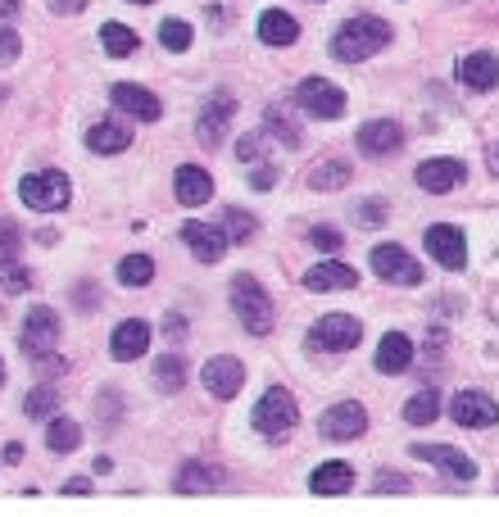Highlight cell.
I'll list each match as a JSON object with an SVG mask.
<instances>
[{
    "mask_svg": "<svg viewBox=\"0 0 499 517\" xmlns=\"http://www.w3.org/2000/svg\"><path fill=\"white\" fill-rule=\"evenodd\" d=\"M304 286H309V291H354L359 273H354L350 264H341V259H327V264L304 273Z\"/></svg>",
    "mask_w": 499,
    "mask_h": 517,
    "instance_id": "ffe728a7",
    "label": "cell"
},
{
    "mask_svg": "<svg viewBox=\"0 0 499 517\" xmlns=\"http://www.w3.org/2000/svg\"><path fill=\"white\" fill-rule=\"evenodd\" d=\"M173 191H177L182 205L196 209V205H205V200L214 196V177H209L200 164H182L177 168V177H173Z\"/></svg>",
    "mask_w": 499,
    "mask_h": 517,
    "instance_id": "44dd1931",
    "label": "cell"
},
{
    "mask_svg": "<svg viewBox=\"0 0 499 517\" xmlns=\"http://www.w3.org/2000/svg\"><path fill=\"white\" fill-rule=\"evenodd\" d=\"M0 381H5V363H0Z\"/></svg>",
    "mask_w": 499,
    "mask_h": 517,
    "instance_id": "db71d44e",
    "label": "cell"
},
{
    "mask_svg": "<svg viewBox=\"0 0 499 517\" xmlns=\"http://www.w3.org/2000/svg\"><path fill=\"white\" fill-rule=\"evenodd\" d=\"M159 41H164V50H191V23H182V19H164L159 23Z\"/></svg>",
    "mask_w": 499,
    "mask_h": 517,
    "instance_id": "8d00e7d4",
    "label": "cell"
},
{
    "mask_svg": "<svg viewBox=\"0 0 499 517\" xmlns=\"http://www.w3.org/2000/svg\"><path fill=\"white\" fill-rule=\"evenodd\" d=\"M295 37H300V23H295L286 10H264L259 14V41H264V46H291Z\"/></svg>",
    "mask_w": 499,
    "mask_h": 517,
    "instance_id": "d4e9b609",
    "label": "cell"
},
{
    "mask_svg": "<svg viewBox=\"0 0 499 517\" xmlns=\"http://www.w3.org/2000/svg\"><path fill=\"white\" fill-rule=\"evenodd\" d=\"M232 114H236V100L227 96V91H218L214 100H205V109H200V118H196V141L205 150H214L218 141L227 137V123H232Z\"/></svg>",
    "mask_w": 499,
    "mask_h": 517,
    "instance_id": "30bf717a",
    "label": "cell"
},
{
    "mask_svg": "<svg viewBox=\"0 0 499 517\" xmlns=\"http://www.w3.org/2000/svg\"><path fill=\"white\" fill-rule=\"evenodd\" d=\"M19 50H23V37L14 28H0V69H10L14 59H19Z\"/></svg>",
    "mask_w": 499,
    "mask_h": 517,
    "instance_id": "ab89813d",
    "label": "cell"
},
{
    "mask_svg": "<svg viewBox=\"0 0 499 517\" xmlns=\"http://www.w3.org/2000/svg\"><path fill=\"white\" fill-rule=\"evenodd\" d=\"M232 309H236L245 332H255V336L273 332V300H268V291L255 277H245V273L232 277Z\"/></svg>",
    "mask_w": 499,
    "mask_h": 517,
    "instance_id": "7a4b0ae2",
    "label": "cell"
},
{
    "mask_svg": "<svg viewBox=\"0 0 499 517\" xmlns=\"http://www.w3.org/2000/svg\"><path fill=\"white\" fill-rule=\"evenodd\" d=\"M377 490H409V481H404V477H382V481H377Z\"/></svg>",
    "mask_w": 499,
    "mask_h": 517,
    "instance_id": "c3c4849f",
    "label": "cell"
},
{
    "mask_svg": "<svg viewBox=\"0 0 499 517\" xmlns=\"http://www.w3.org/2000/svg\"><path fill=\"white\" fill-rule=\"evenodd\" d=\"M19 245H23L19 223H10V218H0V259H19Z\"/></svg>",
    "mask_w": 499,
    "mask_h": 517,
    "instance_id": "f35d334b",
    "label": "cell"
},
{
    "mask_svg": "<svg viewBox=\"0 0 499 517\" xmlns=\"http://www.w3.org/2000/svg\"><path fill=\"white\" fill-rule=\"evenodd\" d=\"M82 445V427L73 418H55L46 431V449L50 454H73V449Z\"/></svg>",
    "mask_w": 499,
    "mask_h": 517,
    "instance_id": "f1b7e54d",
    "label": "cell"
},
{
    "mask_svg": "<svg viewBox=\"0 0 499 517\" xmlns=\"http://www.w3.org/2000/svg\"><path fill=\"white\" fill-rule=\"evenodd\" d=\"M486 164H490V173H495V177H499V141H495V146H490V155H486Z\"/></svg>",
    "mask_w": 499,
    "mask_h": 517,
    "instance_id": "f907efd6",
    "label": "cell"
},
{
    "mask_svg": "<svg viewBox=\"0 0 499 517\" xmlns=\"http://www.w3.org/2000/svg\"><path fill=\"white\" fill-rule=\"evenodd\" d=\"M50 10L55 14H82L87 10V0H50Z\"/></svg>",
    "mask_w": 499,
    "mask_h": 517,
    "instance_id": "f6af8a7d",
    "label": "cell"
},
{
    "mask_svg": "<svg viewBox=\"0 0 499 517\" xmlns=\"http://www.w3.org/2000/svg\"><path fill=\"white\" fill-rule=\"evenodd\" d=\"M55 345H59V313L50 309V304H37V309L23 318L19 350L37 363V359H46V354H55Z\"/></svg>",
    "mask_w": 499,
    "mask_h": 517,
    "instance_id": "277c9868",
    "label": "cell"
},
{
    "mask_svg": "<svg viewBox=\"0 0 499 517\" xmlns=\"http://www.w3.org/2000/svg\"><path fill=\"white\" fill-rule=\"evenodd\" d=\"M128 146H132V132L123 123H114V118H105V123H96L87 132V150H96V155H123Z\"/></svg>",
    "mask_w": 499,
    "mask_h": 517,
    "instance_id": "cb8c5ba5",
    "label": "cell"
},
{
    "mask_svg": "<svg viewBox=\"0 0 499 517\" xmlns=\"http://www.w3.org/2000/svg\"><path fill=\"white\" fill-rule=\"evenodd\" d=\"M363 341V327L359 318H350V313H327L323 322H314V332H309V345H318V350H354V345Z\"/></svg>",
    "mask_w": 499,
    "mask_h": 517,
    "instance_id": "8992f818",
    "label": "cell"
},
{
    "mask_svg": "<svg viewBox=\"0 0 499 517\" xmlns=\"http://www.w3.org/2000/svg\"><path fill=\"white\" fill-rule=\"evenodd\" d=\"M413 459L436 463V468H445L450 477H459V481L477 477V463H472L468 454H459V449H450V445H413Z\"/></svg>",
    "mask_w": 499,
    "mask_h": 517,
    "instance_id": "d6986e66",
    "label": "cell"
},
{
    "mask_svg": "<svg viewBox=\"0 0 499 517\" xmlns=\"http://www.w3.org/2000/svg\"><path fill=\"white\" fill-rule=\"evenodd\" d=\"M363 431H368V413H363V404H354V400L332 404V409L318 418V436L323 440H359Z\"/></svg>",
    "mask_w": 499,
    "mask_h": 517,
    "instance_id": "9c48e42d",
    "label": "cell"
},
{
    "mask_svg": "<svg viewBox=\"0 0 499 517\" xmlns=\"http://www.w3.org/2000/svg\"><path fill=\"white\" fill-rule=\"evenodd\" d=\"M309 241H314L318 250H327V254L341 250V232H336V227H314V232H309Z\"/></svg>",
    "mask_w": 499,
    "mask_h": 517,
    "instance_id": "7bdbcfd3",
    "label": "cell"
},
{
    "mask_svg": "<svg viewBox=\"0 0 499 517\" xmlns=\"http://www.w3.org/2000/svg\"><path fill=\"white\" fill-rule=\"evenodd\" d=\"M459 182H468V164L463 159H427V164H418V186L431 191V196H445Z\"/></svg>",
    "mask_w": 499,
    "mask_h": 517,
    "instance_id": "4fadbf2b",
    "label": "cell"
},
{
    "mask_svg": "<svg viewBox=\"0 0 499 517\" xmlns=\"http://www.w3.org/2000/svg\"><path fill=\"white\" fill-rule=\"evenodd\" d=\"M132 5H150V0H132Z\"/></svg>",
    "mask_w": 499,
    "mask_h": 517,
    "instance_id": "f5cc1de1",
    "label": "cell"
},
{
    "mask_svg": "<svg viewBox=\"0 0 499 517\" xmlns=\"http://www.w3.org/2000/svg\"><path fill=\"white\" fill-rule=\"evenodd\" d=\"M182 241H186V250L196 254L200 264H218V259H223L227 254V232L223 227H214V223H196V218H191V223H182Z\"/></svg>",
    "mask_w": 499,
    "mask_h": 517,
    "instance_id": "7c38bea8",
    "label": "cell"
},
{
    "mask_svg": "<svg viewBox=\"0 0 499 517\" xmlns=\"http://www.w3.org/2000/svg\"><path fill=\"white\" fill-rule=\"evenodd\" d=\"M259 155H264V137H259V132H245V137L236 141V159H241V164H259Z\"/></svg>",
    "mask_w": 499,
    "mask_h": 517,
    "instance_id": "60d3db41",
    "label": "cell"
},
{
    "mask_svg": "<svg viewBox=\"0 0 499 517\" xmlns=\"http://www.w3.org/2000/svg\"><path fill=\"white\" fill-rule=\"evenodd\" d=\"M19 10V0H0V14H14Z\"/></svg>",
    "mask_w": 499,
    "mask_h": 517,
    "instance_id": "816d5d0a",
    "label": "cell"
},
{
    "mask_svg": "<svg viewBox=\"0 0 499 517\" xmlns=\"http://www.w3.org/2000/svg\"><path fill=\"white\" fill-rule=\"evenodd\" d=\"M450 413H454L459 427H495L499 422V404L481 391H459L450 400Z\"/></svg>",
    "mask_w": 499,
    "mask_h": 517,
    "instance_id": "5bb4252c",
    "label": "cell"
},
{
    "mask_svg": "<svg viewBox=\"0 0 499 517\" xmlns=\"http://www.w3.org/2000/svg\"><path fill=\"white\" fill-rule=\"evenodd\" d=\"M164 336H173V341H182V336H186V318H177V313H173V318L164 322Z\"/></svg>",
    "mask_w": 499,
    "mask_h": 517,
    "instance_id": "bcb514c9",
    "label": "cell"
},
{
    "mask_svg": "<svg viewBox=\"0 0 499 517\" xmlns=\"http://www.w3.org/2000/svg\"><path fill=\"white\" fill-rule=\"evenodd\" d=\"M155 381H159V391H164V395L182 391V386H186V363L177 359V354H164V359L155 363Z\"/></svg>",
    "mask_w": 499,
    "mask_h": 517,
    "instance_id": "d6a6232c",
    "label": "cell"
},
{
    "mask_svg": "<svg viewBox=\"0 0 499 517\" xmlns=\"http://www.w3.org/2000/svg\"><path fill=\"white\" fill-rule=\"evenodd\" d=\"M409 363H413V341L404 332H386L382 345H377V372L400 377V372H409Z\"/></svg>",
    "mask_w": 499,
    "mask_h": 517,
    "instance_id": "603a6c76",
    "label": "cell"
},
{
    "mask_svg": "<svg viewBox=\"0 0 499 517\" xmlns=\"http://www.w3.org/2000/svg\"><path fill=\"white\" fill-rule=\"evenodd\" d=\"M422 241H427V250L436 254V264H441V268H463V264H468V241H463V232L454 223L427 227Z\"/></svg>",
    "mask_w": 499,
    "mask_h": 517,
    "instance_id": "8fae6325",
    "label": "cell"
},
{
    "mask_svg": "<svg viewBox=\"0 0 499 517\" xmlns=\"http://www.w3.org/2000/svg\"><path fill=\"white\" fill-rule=\"evenodd\" d=\"M55 409H59L55 386H37V391L23 400V413H28V418H55Z\"/></svg>",
    "mask_w": 499,
    "mask_h": 517,
    "instance_id": "d590c367",
    "label": "cell"
},
{
    "mask_svg": "<svg viewBox=\"0 0 499 517\" xmlns=\"http://www.w3.org/2000/svg\"><path fill=\"white\" fill-rule=\"evenodd\" d=\"M391 23L386 19H372V14H359V19H345L332 37V55L341 64H359V59H372L377 50L391 46Z\"/></svg>",
    "mask_w": 499,
    "mask_h": 517,
    "instance_id": "6da1fadb",
    "label": "cell"
},
{
    "mask_svg": "<svg viewBox=\"0 0 499 517\" xmlns=\"http://www.w3.org/2000/svg\"><path fill=\"white\" fill-rule=\"evenodd\" d=\"M350 486H354L350 463H323V468L309 477V490H314V495H345Z\"/></svg>",
    "mask_w": 499,
    "mask_h": 517,
    "instance_id": "484cf974",
    "label": "cell"
},
{
    "mask_svg": "<svg viewBox=\"0 0 499 517\" xmlns=\"http://www.w3.org/2000/svg\"><path fill=\"white\" fill-rule=\"evenodd\" d=\"M400 141H404V132H400V123H391V118H377V123L359 127V150L368 159L395 155V150H400Z\"/></svg>",
    "mask_w": 499,
    "mask_h": 517,
    "instance_id": "ac0fdd59",
    "label": "cell"
},
{
    "mask_svg": "<svg viewBox=\"0 0 499 517\" xmlns=\"http://www.w3.org/2000/svg\"><path fill=\"white\" fill-rule=\"evenodd\" d=\"M91 490V481H69V486H64V495H87Z\"/></svg>",
    "mask_w": 499,
    "mask_h": 517,
    "instance_id": "681fc988",
    "label": "cell"
},
{
    "mask_svg": "<svg viewBox=\"0 0 499 517\" xmlns=\"http://www.w3.org/2000/svg\"><path fill=\"white\" fill-rule=\"evenodd\" d=\"M100 46H105V55L128 59L132 50H137V32H132L128 23H105V28H100Z\"/></svg>",
    "mask_w": 499,
    "mask_h": 517,
    "instance_id": "f546056e",
    "label": "cell"
},
{
    "mask_svg": "<svg viewBox=\"0 0 499 517\" xmlns=\"http://www.w3.org/2000/svg\"><path fill=\"white\" fill-rule=\"evenodd\" d=\"M250 182H255V191H273V186H277V173H273V168H268V164H259Z\"/></svg>",
    "mask_w": 499,
    "mask_h": 517,
    "instance_id": "ee69618b",
    "label": "cell"
},
{
    "mask_svg": "<svg viewBox=\"0 0 499 517\" xmlns=\"http://www.w3.org/2000/svg\"><path fill=\"white\" fill-rule=\"evenodd\" d=\"M372 268H377L382 282H395V286H418L422 282L418 259H413L404 245H377V250H372Z\"/></svg>",
    "mask_w": 499,
    "mask_h": 517,
    "instance_id": "ba28073f",
    "label": "cell"
},
{
    "mask_svg": "<svg viewBox=\"0 0 499 517\" xmlns=\"http://www.w3.org/2000/svg\"><path fill=\"white\" fill-rule=\"evenodd\" d=\"M146 350H150V322H141V318L118 322L114 341H109V354H114L118 363H132V359H141Z\"/></svg>",
    "mask_w": 499,
    "mask_h": 517,
    "instance_id": "2e32d148",
    "label": "cell"
},
{
    "mask_svg": "<svg viewBox=\"0 0 499 517\" xmlns=\"http://www.w3.org/2000/svg\"><path fill=\"white\" fill-rule=\"evenodd\" d=\"M345 182H350V164H341V159H323V164L309 168V186L314 191H341Z\"/></svg>",
    "mask_w": 499,
    "mask_h": 517,
    "instance_id": "83f0119b",
    "label": "cell"
},
{
    "mask_svg": "<svg viewBox=\"0 0 499 517\" xmlns=\"http://www.w3.org/2000/svg\"><path fill=\"white\" fill-rule=\"evenodd\" d=\"M109 100H114V109H123V114L141 118V123H159V114H164L159 96H150V91L132 87V82H118V87L109 91Z\"/></svg>",
    "mask_w": 499,
    "mask_h": 517,
    "instance_id": "e0dca14e",
    "label": "cell"
},
{
    "mask_svg": "<svg viewBox=\"0 0 499 517\" xmlns=\"http://www.w3.org/2000/svg\"><path fill=\"white\" fill-rule=\"evenodd\" d=\"M459 82L468 91H495L499 87V59L495 55H463L459 59Z\"/></svg>",
    "mask_w": 499,
    "mask_h": 517,
    "instance_id": "7402d4cb",
    "label": "cell"
},
{
    "mask_svg": "<svg viewBox=\"0 0 499 517\" xmlns=\"http://www.w3.org/2000/svg\"><path fill=\"white\" fill-rule=\"evenodd\" d=\"M0 286H5V295H23L32 291V273L19 259H0Z\"/></svg>",
    "mask_w": 499,
    "mask_h": 517,
    "instance_id": "e575fe53",
    "label": "cell"
},
{
    "mask_svg": "<svg viewBox=\"0 0 499 517\" xmlns=\"http://www.w3.org/2000/svg\"><path fill=\"white\" fill-rule=\"evenodd\" d=\"M295 100H300L304 114H314V118H341L345 114V91L327 78H304Z\"/></svg>",
    "mask_w": 499,
    "mask_h": 517,
    "instance_id": "52a82bcc",
    "label": "cell"
},
{
    "mask_svg": "<svg viewBox=\"0 0 499 517\" xmlns=\"http://www.w3.org/2000/svg\"><path fill=\"white\" fill-rule=\"evenodd\" d=\"M214 486H218V468H209V463H182V472L173 477V490H182V495H205Z\"/></svg>",
    "mask_w": 499,
    "mask_h": 517,
    "instance_id": "4316f807",
    "label": "cell"
},
{
    "mask_svg": "<svg viewBox=\"0 0 499 517\" xmlns=\"http://www.w3.org/2000/svg\"><path fill=\"white\" fill-rule=\"evenodd\" d=\"M354 218H359L363 227H382L386 223V205L382 200H363V205L354 209Z\"/></svg>",
    "mask_w": 499,
    "mask_h": 517,
    "instance_id": "b9f144b4",
    "label": "cell"
},
{
    "mask_svg": "<svg viewBox=\"0 0 499 517\" xmlns=\"http://www.w3.org/2000/svg\"><path fill=\"white\" fill-rule=\"evenodd\" d=\"M205 391L214 395V400H236V391H241V381H245V368L241 359H232V354H223V359H209L205 363Z\"/></svg>",
    "mask_w": 499,
    "mask_h": 517,
    "instance_id": "9a60e30c",
    "label": "cell"
},
{
    "mask_svg": "<svg viewBox=\"0 0 499 517\" xmlns=\"http://www.w3.org/2000/svg\"><path fill=\"white\" fill-rule=\"evenodd\" d=\"M73 196L69 177L59 173V168H46V173H32L19 182V200L28 209H37V214H55V209H64Z\"/></svg>",
    "mask_w": 499,
    "mask_h": 517,
    "instance_id": "3957f363",
    "label": "cell"
},
{
    "mask_svg": "<svg viewBox=\"0 0 499 517\" xmlns=\"http://www.w3.org/2000/svg\"><path fill=\"white\" fill-rule=\"evenodd\" d=\"M223 232H227V241H250V236L259 232V223L250 214H241V209H227V214H223Z\"/></svg>",
    "mask_w": 499,
    "mask_h": 517,
    "instance_id": "74e56055",
    "label": "cell"
},
{
    "mask_svg": "<svg viewBox=\"0 0 499 517\" xmlns=\"http://www.w3.org/2000/svg\"><path fill=\"white\" fill-rule=\"evenodd\" d=\"M264 118H268V132H273V137H277V141H282V146H286V150H295V146H300V127H295V123H291V118H286V114H282V105L264 109Z\"/></svg>",
    "mask_w": 499,
    "mask_h": 517,
    "instance_id": "836d02e7",
    "label": "cell"
},
{
    "mask_svg": "<svg viewBox=\"0 0 499 517\" xmlns=\"http://www.w3.org/2000/svg\"><path fill=\"white\" fill-rule=\"evenodd\" d=\"M295 422H300V409H295L291 391H282V386H273V391L255 404V431H259V436L282 440Z\"/></svg>",
    "mask_w": 499,
    "mask_h": 517,
    "instance_id": "5b68a950",
    "label": "cell"
},
{
    "mask_svg": "<svg viewBox=\"0 0 499 517\" xmlns=\"http://www.w3.org/2000/svg\"><path fill=\"white\" fill-rule=\"evenodd\" d=\"M441 418V395L436 391H418L409 404H404V422H413V427H427V422Z\"/></svg>",
    "mask_w": 499,
    "mask_h": 517,
    "instance_id": "4dcf8cb0",
    "label": "cell"
},
{
    "mask_svg": "<svg viewBox=\"0 0 499 517\" xmlns=\"http://www.w3.org/2000/svg\"><path fill=\"white\" fill-rule=\"evenodd\" d=\"M155 277V259L150 254H128L123 264H118V282L123 286H146Z\"/></svg>",
    "mask_w": 499,
    "mask_h": 517,
    "instance_id": "1f68e13d",
    "label": "cell"
},
{
    "mask_svg": "<svg viewBox=\"0 0 499 517\" xmlns=\"http://www.w3.org/2000/svg\"><path fill=\"white\" fill-rule=\"evenodd\" d=\"M37 363L46 377H59V372H64V359H59V354H46V359H37Z\"/></svg>",
    "mask_w": 499,
    "mask_h": 517,
    "instance_id": "7dc6e473",
    "label": "cell"
}]
</instances>
